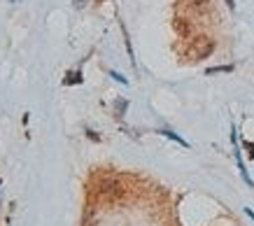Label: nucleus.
<instances>
[{"mask_svg": "<svg viewBox=\"0 0 254 226\" xmlns=\"http://www.w3.org/2000/svg\"><path fill=\"white\" fill-rule=\"evenodd\" d=\"M212 49H215V42L210 38H196L189 54H191L193 61H200V58H208V56L212 54Z\"/></svg>", "mask_w": 254, "mask_h": 226, "instance_id": "nucleus-1", "label": "nucleus"}, {"mask_svg": "<svg viewBox=\"0 0 254 226\" xmlns=\"http://www.w3.org/2000/svg\"><path fill=\"white\" fill-rule=\"evenodd\" d=\"M231 140H233V152H236V161H238V170H240V175H243V179H245L250 187H254L252 177L247 175L245 164H243V156H240V147H238V135H236V128H233V126H231Z\"/></svg>", "mask_w": 254, "mask_h": 226, "instance_id": "nucleus-2", "label": "nucleus"}, {"mask_svg": "<svg viewBox=\"0 0 254 226\" xmlns=\"http://www.w3.org/2000/svg\"><path fill=\"white\" fill-rule=\"evenodd\" d=\"M82 82H84V77H82V72H79V70H68V75H65V79H63V84H65V86L82 84Z\"/></svg>", "mask_w": 254, "mask_h": 226, "instance_id": "nucleus-3", "label": "nucleus"}, {"mask_svg": "<svg viewBox=\"0 0 254 226\" xmlns=\"http://www.w3.org/2000/svg\"><path fill=\"white\" fill-rule=\"evenodd\" d=\"M163 135V138H170V140H175L177 145H182V147H189V142L185 140V138H180V135H177L175 131H170V128H161V131H159Z\"/></svg>", "mask_w": 254, "mask_h": 226, "instance_id": "nucleus-4", "label": "nucleus"}, {"mask_svg": "<svg viewBox=\"0 0 254 226\" xmlns=\"http://www.w3.org/2000/svg\"><path fill=\"white\" fill-rule=\"evenodd\" d=\"M126 108H128V103L124 101V98H117L115 101V114L117 117H124V114H126Z\"/></svg>", "mask_w": 254, "mask_h": 226, "instance_id": "nucleus-5", "label": "nucleus"}, {"mask_svg": "<svg viewBox=\"0 0 254 226\" xmlns=\"http://www.w3.org/2000/svg\"><path fill=\"white\" fill-rule=\"evenodd\" d=\"M219 72H233V65H217V68H208L205 75H219Z\"/></svg>", "mask_w": 254, "mask_h": 226, "instance_id": "nucleus-6", "label": "nucleus"}, {"mask_svg": "<svg viewBox=\"0 0 254 226\" xmlns=\"http://www.w3.org/2000/svg\"><path fill=\"white\" fill-rule=\"evenodd\" d=\"M110 77H115V79H117V82H119V84H128V79L124 77V75H119V72H115V70L110 72Z\"/></svg>", "mask_w": 254, "mask_h": 226, "instance_id": "nucleus-7", "label": "nucleus"}, {"mask_svg": "<svg viewBox=\"0 0 254 226\" xmlns=\"http://www.w3.org/2000/svg\"><path fill=\"white\" fill-rule=\"evenodd\" d=\"M72 5H75V7H77V9H82V7H84V5H86V0H72Z\"/></svg>", "mask_w": 254, "mask_h": 226, "instance_id": "nucleus-8", "label": "nucleus"}, {"mask_svg": "<svg viewBox=\"0 0 254 226\" xmlns=\"http://www.w3.org/2000/svg\"><path fill=\"white\" fill-rule=\"evenodd\" d=\"M224 2L229 5V9H231V12H233V9H236V0H224Z\"/></svg>", "mask_w": 254, "mask_h": 226, "instance_id": "nucleus-9", "label": "nucleus"}, {"mask_svg": "<svg viewBox=\"0 0 254 226\" xmlns=\"http://www.w3.org/2000/svg\"><path fill=\"white\" fill-rule=\"evenodd\" d=\"M245 212H247V215H250V219H252V222H254V212L250 210V208H245Z\"/></svg>", "mask_w": 254, "mask_h": 226, "instance_id": "nucleus-10", "label": "nucleus"}, {"mask_svg": "<svg viewBox=\"0 0 254 226\" xmlns=\"http://www.w3.org/2000/svg\"><path fill=\"white\" fill-rule=\"evenodd\" d=\"M12 2H19V0H12Z\"/></svg>", "mask_w": 254, "mask_h": 226, "instance_id": "nucleus-11", "label": "nucleus"}, {"mask_svg": "<svg viewBox=\"0 0 254 226\" xmlns=\"http://www.w3.org/2000/svg\"><path fill=\"white\" fill-rule=\"evenodd\" d=\"M98 2H103V0H98Z\"/></svg>", "mask_w": 254, "mask_h": 226, "instance_id": "nucleus-12", "label": "nucleus"}]
</instances>
